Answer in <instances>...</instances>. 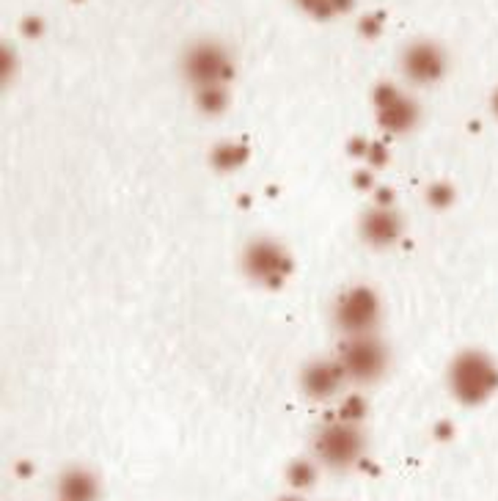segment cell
I'll return each mask as SVG.
<instances>
[{
  "instance_id": "cell-1",
  "label": "cell",
  "mask_w": 498,
  "mask_h": 501,
  "mask_svg": "<svg viewBox=\"0 0 498 501\" xmlns=\"http://www.w3.org/2000/svg\"><path fill=\"white\" fill-rule=\"evenodd\" d=\"M449 388L457 403L482 406L498 388V366L482 350H465L449 366Z\"/></svg>"
},
{
  "instance_id": "cell-2",
  "label": "cell",
  "mask_w": 498,
  "mask_h": 501,
  "mask_svg": "<svg viewBox=\"0 0 498 501\" xmlns=\"http://www.w3.org/2000/svg\"><path fill=\"white\" fill-rule=\"evenodd\" d=\"M312 446H314V457L320 466L334 468V471H347L364 457L366 436H364L361 425L339 419V422L323 425L317 430Z\"/></svg>"
},
{
  "instance_id": "cell-3",
  "label": "cell",
  "mask_w": 498,
  "mask_h": 501,
  "mask_svg": "<svg viewBox=\"0 0 498 501\" xmlns=\"http://www.w3.org/2000/svg\"><path fill=\"white\" fill-rule=\"evenodd\" d=\"M234 72L229 50L215 39H198L182 55V75L193 88L226 83Z\"/></svg>"
},
{
  "instance_id": "cell-4",
  "label": "cell",
  "mask_w": 498,
  "mask_h": 501,
  "mask_svg": "<svg viewBox=\"0 0 498 501\" xmlns=\"http://www.w3.org/2000/svg\"><path fill=\"white\" fill-rule=\"evenodd\" d=\"M380 317V300L369 286H350L339 295L334 306V323L347 336H364L372 334Z\"/></svg>"
},
{
  "instance_id": "cell-5",
  "label": "cell",
  "mask_w": 498,
  "mask_h": 501,
  "mask_svg": "<svg viewBox=\"0 0 498 501\" xmlns=\"http://www.w3.org/2000/svg\"><path fill=\"white\" fill-rule=\"evenodd\" d=\"M339 361H342V366L347 372V380L374 383L385 372V366H388V350L372 334L347 336V342H344V347L339 353Z\"/></svg>"
},
{
  "instance_id": "cell-6",
  "label": "cell",
  "mask_w": 498,
  "mask_h": 501,
  "mask_svg": "<svg viewBox=\"0 0 498 501\" xmlns=\"http://www.w3.org/2000/svg\"><path fill=\"white\" fill-rule=\"evenodd\" d=\"M243 270L262 286H278L289 276L292 259L273 237H256L243 251Z\"/></svg>"
},
{
  "instance_id": "cell-7",
  "label": "cell",
  "mask_w": 498,
  "mask_h": 501,
  "mask_svg": "<svg viewBox=\"0 0 498 501\" xmlns=\"http://www.w3.org/2000/svg\"><path fill=\"white\" fill-rule=\"evenodd\" d=\"M400 66H403V75L411 83H416V85H433V83H438L446 75L449 55H446V50L438 42H433V39H416V42H411L403 50Z\"/></svg>"
},
{
  "instance_id": "cell-8",
  "label": "cell",
  "mask_w": 498,
  "mask_h": 501,
  "mask_svg": "<svg viewBox=\"0 0 498 501\" xmlns=\"http://www.w3.org/2000/svg\"><path fill=\"white\" fill-rule=\"evenodd\" d=\"M374 105H377L380 125L388 133H408L419 122V105L405 91H400L391 83H383L374 91Z\"/></svg>"
},
{
  "instance_id": "cell-9",
  "label": "cell",
  "mask_w": 498,
  "mask_h": 501,
  "mask_svg": "<svg viewBox=\"0 0 498 501\" xmlns=\"http://www.w3.org/2000/svg\"><path fill=\"white\" fill-rule=\"evenodd\" d=\"M403 229H405V224H403L400 213L391 210V207H372L361 218V237L372 248H391L403 237Z\"/></svg>"
},
{
  "instance_id": "cell-10",
  "label": "cell",
  "mask_w": 498,
  "mask_h": 501,
  "mask_svg": "<svg viewBox=\"0 0 498 501\" xmlns=\"http://www.w3.org/2000/svg\"><path fill=\"white\" fill-rule=\"evenodd\" d=\"M347 380V372L342 366L339 358H320L312 361L304 375H301V388L312 396V399H328L334 396Z\"/></svg>"
},
{
  "instance_id": "cell-11",
  "label": "cell",
  "mask_w": 498,
  "mask_h": 501,
  "mask_svg": "<svg viewBox=\"0 0 498 501\" xmlns=\"http://www.w3.org/2000/svg\"><path fill=\"white\" fill-rule=\"evenodd\" d=\"M55 493L58 501H96L99 496V482L88 468H66L61 471L58 482H55Z\"/></svg>"
},
{
  "instance_id": "cell-12",
  "label": "cell",
  "mask_w": 498,
  "mask_h": 501,
  "mask_svg": "<svg viewBox=\"0 0 498 501\" xmlns=\"http://www.w3.org/2000/svg\"><path fill=\"white\" fill-rule=\"evenodd\" d=\"M294 4L317 20H331V17L347 15L355 0H294Z\"/></svg>"
},
{
  "instance_id": "cell-13",
  "label": "cell",
  "mask_w": 498,
  "mask_h": 501,
  "mask_svg": "<svg viewBox=\"0 0 498 501\" xmlns=\"http://www.w3.org/2000/svg\"><path fill=\"white\" fill-rule=\"evenodd\" d=\"M195 103L204 114L215 116L221 111H226L229 105V91H226V83H218V85H204V88H195Z\"/></svg>"
},
{
  "instance_id": "cell-14",
  "label": "cell",
  "mask_w": 498,
  "mask_h": 501,
  "mask_svg": "<svg viewBox=\"0 0 498 501\" xmlns=\"http://www.w3.org/2000/svg\"><path fill=\"white\" fill-rule=\"evenodd\" d=\"M317 471H320V466H317L314 460L297 457V460H292V463H289V468H286V479H289V485H292L294 490H306V487H312V485H314Z\"/></svg>"
},
{
  "instance_id": "cell-15",
  "label": "cell",
  "mask_w": 498,
  "mask_h": 501,
  "mask_svg": "<svg viewBox=\"0 0 498 501\" xmlns=\"http://www.w3.org/2000/svg\"><path fill=\"white\" fill-rule=\"evenodd\" d=\"M248 157V149L234 144V141H226V144H218L215 152H213V165L221 168V171H232V168H240Z\"/></svg>"
},
{
  "instance_id": "cell-16",
  "label": "cell",
  "mask_w": 498,
  "mask_h": 501,
  "mask_svg": "<svg viewBox=\"0 0 498 501\" xmlns=\"http://www.w3.org/2000/svg\"><path fill=\"white\" fill-rule=\"evenodd\" d=\"M339 419L361 425V419H364V403H361L358 396H350L347 403L342 406V411H339Z\"/></svg>"
},
{
  "instance_id": "cell-17",
  "label": "cell",
  "mask_w": 498,
  "mask_h": 501,
  "mask_svg": "<svg viewBox=\"0 0 498 501\" xmlns=\"http://www.w3.org/2000/svg\"><path fill=\"white\" fill-rule=\"evenodd\" d=\"M278 501H306L304 496H297V493H286V496H281Z\"/></svg>"
},
{
  "instance_id": "cell-18",
  "label": "cell",
  "mask_w": 498,
  "mask_h": 501,
  "mask_svg": "<svg viewBox=\"0 0 498 501\" xmlns=\"http://www.w3.org/2000/svg\"><path fill=\"white\" fill-rule=\"evenodd\" d=\"M493 111H495V116H498V91L493 94Z\"/></svg>"
}]
</instances>
